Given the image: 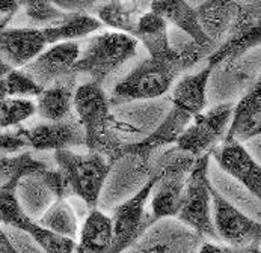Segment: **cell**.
Segmentation results:
<instances>
[{
  "instance_id": "1",
  "label": "cell",
  "mask_w": 261,
  "mask_h": 253,
  "mask_svg": "<svg viewBox=\"0 0 261 253\" xmlns=\"http://www.w3.org/2000/svg\"><path fill=\"white\" fill-rule=\"evenodd\" d=\"M205 51L207 48L192 42L185 47H172L169 53L159 58L148 56L113 86L109 94L112 106L163 97Z\"/></svg>"
},
{
  "instance_id": "2",
  "label": "cell",
  "mask_w": 261,
  "mask_h": 253,
  "mask_svg": "<svg viewBox=\"0 0 261 253\" xmlns=\"http://www.w3.org/2000/svg\"><path fill=\"white\" fill-rule=\"evenodd\" d=\"M112 103L103 85L86 80L77 85L73 111L85 133V148L106 154L113 163L122 157L118 136L113 131Z\"/></svg>"
},
{
  "instance_id": "3",
  "label": "cell",
  "mask_w": 261,
  "mask_h": 253,
  "mask_svg": "<svg viewBox=\"0 0 261 253\" xmlns=\"http://www.w3.org/2000/svg\"><path fill=\"white\" fill-rule=\"evenodd\" d=\"M55 166L64 174L70 198L79 199L89 210L97 207L113 161L97 151L61 149L53 152Z\"/></svg>"
},
{
  "instance_id": "4",
  "label": "cell",
  "mask_w": 261,
  "mask_h": 253,
  "mask_svg": "<svg viewBox=\"0 0 261 253\" xmlns=\"http://www.w3.org/2000/svg\"><path fill=\"white\" fill-rule=\"evenodd\" d=\"M138 47L139 41L128 34L118 31L95 32L86 36L85 45H80L74 72L103 85L113 72L136 56Z\"/></svg>"
},
{
  "instance_id": "5",
  "label": "cell",
  "mask_w": 261,
  "mask_h": 253,
  "mask_svg": "<svg viewBox=\"0 0 261 253\" xmlns=\"http://www.w3.org/2000/svg\"><path fill=\"white\" fill-rule=\"evenodd\" d=\"M212 154L205 152L196 157L181 196L177 218L208 240H219L213 221L212 182L208 180V164Z\"/></svg>"
},
{
  "instance_id": "6",
  "label": "cell",
  "mask_w": 261,
  "mask_h": 253,
  "mask_svg": "<svg viewBox=\"0 0 261 253\" xmlns=\"http://www.w3.org/2000/svg\"><path fill=\"white\" fill-rule=\"evenodd\" d=\"M195 160L196 157L178 148L160 158L154 171L157 181L149 198V213L154 220L177 216L186 180Z\"/></svg>"
},
{
  "instance_id": "7",
  "label": "cell",
  "mask_w": 261,
  "mask_h": 253,
  "mask_svg": "<svg viewBox=\"0 0 261 253\" xmlns=\"http://www.w3.org/2000/svg\"><path fill=\"white\" fill-rule=\"evenodd\" d=\"M18 178L9 181L0 187V224L29 235L34 240V243H37L39 250L42 252H75L74 240L53 234L51 231L45 229L42 224L38 223V220L32 218L23 210L15 194V184Z\"/></svg>"
},
{
  "instance_id": "8",
  "label": "cell",
  "mask_w": 261,
  "mask_h": 253,
  "mask_svg": "<svg viewBox=\"0 0 261 253\" xmlns=\"http://www.w3.org/2000/svg\"><path fill=\"white\" fill-rule=\"evenodd\" d=\"M213 221L218 238L236 252H252L261 244V223L248 217L212 185Z\"/></svg>"
},
{
  "instance_id": "9",
  "label": "cell",
  "mask_w": 261,
  "mask_h": 253,
  "mask_svg": "<svg viewBox=\"0 0 261 253\" xmlns=\"http://www.w3.org/2000/svg\"><path fill=\"white\" fill-rule=\"evenodd\" d=\"M157 181V174L152 172L148 181L128 199L115 207L112 211L113 237L112 252L130 250V247L138 241V238L147 231L149 224L155 221L151 213L147 211V205Z\"/></svg>"
},
{
  "instance_id": "10",
  "label": "cell",
  "mask_w": 261,
  "mask_h": 253,
  "mask_svg": "<svg viewBox=\"0 0 261 253\" xmlns=\"http://www.w3.org/2000/svg\"><path fill=\"white\" fill-rule=\"evenodd\" d=\"M234 104L224 103L198 113L180 134L175 146L193 157L210 152L226 136L232 119Z\"/></svg>"
},
{
  "instance_id": "11",
  "label": "cell",
  "mask_w": 261,
  "mask_h": 253,
  "mask_svg": "<svg viewBox=\"0 0 261 253\" xmlns=\"http://www.w3.org/2000/svg\"><path fill=\"white\" fill-rule=\"evenodd\" d=\"M261 45V5L239 8L229 26L228 38L207 58L213 70L225 62H234L246 51Z\"/></svg>"
},
{
  "instance_id": "12",
  "label": "cell",
  "mask_w": 261,
  "mask_h": 253,
  "mask_svg": "<svg viewBox=\"0 0 261 253\" xmlns=\"http://www.w3.org/2000/svg\"><path fill=\"white\" fill-rule=\"evenodd\" d=\"M204 237L177 217L152 221L130 247L132 252H198Z\"/></svg>"
},
{
  "instance_id": "13",
  "label": "cell",
  "mask_w": 261,
  "mask_h": 253,
  "mask_svg": "<svg viewBox=\"0 0 261 253\" xmlns=\"http://www.w3.org/2000/svg\"><path fill=\"white\" fill-rule=\"evenodd\" d=\"M17 131L24 139L28 149L55 152L61 149L85 146V133L74 113L59 121H42L35 125L18 127Z\"/></svg>"
},
{
  "instance_id": "14",
  "label": "cell",
  "mask_w": 261,
  "mask_h": 253,
  "mask_svg": "<svg viewBox=\"0 0 261 253\" xmlns=\"http://www.w3.org/2000/svg\"><path fill=\"white\" fill-rule=\"evenodd\" d=\"M80 56V44L77 41H64L47 45L29 64L21 67L42 88L77 75L74 65Z\"/></svg>"
},
{
  "instance_id": "15",
  "label": "cell",
  "mask_w": 261,
  "mask_h": 253,
  "mask_svg": "<svg viewBox=\"0 0 261 253\" xmlns=\"http://www.w3.org/2000/svg\"><path fill=\"white\" fill-rule=\"evenodd\" d=\"M218 166L261 202V164L239 140L224 139L212 151Z\"/></svg>"
},
{
  "instance_id": "16",
  "label": "cell",
  "mask_w": 261,
  "mask_h": 253,
  "mask_svg": "<svg viewBox=\"0 0 261 253\" xmlns=\"http://www.w3.org/2000/svg\"><path fill=\"white\" fill-rule=\"evenodd\" d=\"M50 45L45 27H3L0 29V59L21 68Z\"/></svg>"
},
{
  "instance_id": "17",
  "label": "cell",
  "mask_w": 261,
  "mask_h": 253,
  "mask_svg": "<svg viewBox=\"0 0 261 253\" xmlns=\"http://www.w3.org/2000/svg\"><path fill=\"white\" fill-rule=\"evenodd\" d=\"M148 8L159 14L168 24L185 32L196 45L207 50L213 45V39L207 35L201 24L196 6L189 0H151Z\"/></svg>"
},
{
  "instance_id": "18",
  "label": "cell",
  "mask_w": 261,
  "mask_h": 253,
  "mask_svg": "<svg viewBox=\"0 0 261 253\" xmlns=\"http://www.w3.org/2000/svg\"><path fill=\"white\" fill-rule=\"evenodd\" d=\"M261 134V75L249 92L234 104L232 119L225 139L245 142Z\"/></svg>"
},
{
  "instance_id": "19",
  "label": "cell",
  "mask_w": 261,
  "mask_h": 253,
  "mask_svg": "<svg viewBox=\"0 0 261 253\" xmlns=\"http://www.w3.org/2000/svg\"><path fill=\"white\" fill-rule=\"evenodd\" d=\"M113 229L112 217L100 211L97 207L89 208L80 223L75 240V252L106 253L112 252Z\"/></svg>"
},
{
  "instance_id": "20",
  "label": "cell",
  "mask_w": 261,
  "mask_h": 253,
  "mask_svg": "<svg viewBox=\"0 0 261 253\" xmlns=\"http://www.w3.org/2000/svg\"><path fill=\"white\" fill-rule=\"evenodd\" d=\"M77 75L67 77L45 86L35 98L37 116L42 121H59L73 111V100L77 88Z\"/></svg>"
},
{
  "instance_id": "21",
  "label": "cell",
  "mask_w": 261,
  "mask_h": 253,
  "mask_svg": "<svg viewBox=\"0 0 261 253\" xmlns=\"http://www.w3.org/2000/svg\"><path fill=\"white\" fill-rule=\"evenodd\" d=\"M45 167L21 175L15 184V194L20 205L35 220L42 216V213L53 204L55 199H58L47 180L44 178L42 172Z\"/></svg>"
},
{
  "instance_id": "22",
  "label": "cell",
  "mask_w": 261,
  "mask_h": 253,
  "mask_svg": "<svg viewBox=\"0 0 261 253\" xmlns=\"http://www.w3.org/2000/svg\"><path fill=\"white\" fill-rule=\"evenodd\" d=\"M147 9L141 0H106L95 8V17L111 31L135 36L139 17Z\"/></svg>"
},
{
  "instance_id": "23",
  "label": "cell",
  "mask_w": 261,
  "mask_h": 253,
  "mask_svg": "<svg viewBox=\"0 0 261 253\" xmlns=\"http://www.w3.org/2000/svg\"><path fill=\"white\" fill-rule=\"evenodd\" d=\"M50 45L64 41H79L103 29V23L89 12H68L61 21L44 26Z\"/></svg>"
},
{
  "instance_id": "24",
  "label": "cell",
  "mask_w": 261,
  "mask_h": 253,
  "mask_svg": "<svg viewBox=\"0 0 261 253\" xmlns=\"http://www.w3.org/2000/svg\"><path fill=\"white\" fill-rule=\"evenodd\" d=\"M135 38L144 45L148 56L152 58L163 56L174 47L169 41L168 23L149 8L139 17Z\"/></svg>"
},
{
  "instance_id": "25",
  "label": "cell",
  "mask_w": 261,
  "mask_h": 253,
  "mask_svg": "<svg viewBox=\"0 0 261 253\" xmlns=\"http://www.w3.org/2000/svg\"><path fill=\"white\" fill-rule=\"evenodd\" d=\"M38 223L56 235L77 240L80 214L75 211L73 198H58L38 218Z\"/></svg>"
},
{
  "instance_id": "26",
  "label": "cell",
  "mask_w": 261,
  "mask_h": 253,
  "mask_svg": "<svg viewBox=\"0 0 261 253\" xmlns=\"http://www.w3.org/2000/svg\"><path fill=\"white\" fill-rule=\"evenodd\" d=\"M196 9L204 31L215 39L229 29L239 8L231 0H204Z\"/></svg>"
},
{
  "instance_id": "27",
  "label": "cell",
  "mask_w": 261,
  "mask_h": 253,
  "mask_svg": "<svg viewBox=\"0 0 261 253\" xmlns=\"http://www.w3.org/2000/svg\"><path fill=\"white\" fill-rule=\"evenodd\" d=\"M45 166L48 164L35 158L28 149L20 152H0V187L28 172L42 169Z\"/></svg>"
},
{
  "instance_id": "28",
  "label": "cell",
  "mask_w": 261,
  "mask_h": 253,
  "mask_svg": "<svg viewBox=\"0 0 261 253\" xmlns=\"http://www.w3.org/2000/svg\"><path fill=\"white\" fill-rule=\"evenodd\" d=\"M37 115L34 98L5 97L0 100V131H9L21 127Z\"/></svg>"
},
{
  "instance_id": "29",
  "label": "cell",
  "mask_w": 261,
  "mask_h": 253,
  "mask_svg": "<svg viewBox=\"0 0 261 253\" xmlns=\"http://www.w3.org/2000/svg\"><path fill=\"white\" fill-rule=\"evenodd\" d=\"M21 11H24L29 21L37 27L55 24L68 14L50 0H21Z\"/></svg>"
},
{
  "instance_id": "30",
  "label": "cell",
  "mask_w": 261,
  "mask_h": 253,
  "mask_svg": "<svg viewBox=\"0 0 261 253\" xmlns=\"http://www.w3.org/2000/svg\"><path fill=\"white\" fill-rule=\"evenodd\" d=\"M6 94L8 97H20V98H37L44 89L37 83L29 72L23 68H12L6 75Z\"/></svg>"
},
{
  "instance_id": "31",
  "label": "cell",
  "mask_w": 261,
  "mask_h": 253,
  "mask_svg": "<svg viewBox=\"0 0 261 253\" xmlns=\"http://www.w3.org/2000/svg\"><path fill=\"white\" fill-rule=\"evenodd\" d=\"M28 149L24 139L15 130L0 131V152H20Z\"/></svg>"
},
{
  "instance_id": "32",
  "label": "cell",
  "mask_w": 261,
  "mask_h": 253,
  "mask_svg": "<svg viewBox=\"0 0 261 253\" xmlns=\"http://www.w3.org/2000/svg\"><path fill=\"white\" fill-rule=\"evenodd\" d=\"M50 2L65 12H89L91 9L95 11V8L106 0H50Z\"/></svg>"
},
{
  "instance_id": "33",
  "label": "cell",
  "mask_w": 261,
  "mask_h": 253,
  "mask_svg": "<svg viewBox=\"0 0 261 253\" xmlns=\"http://www.w3.org/2000/svg\"><path fill=\"white\" fill-rule=\"evenodd\" d=\"M21 8V0H0V29L8 27Z\"/></svg>"
},
{
  "instance_id": "34",
  "label": "cell",
  "mask_w": 261,
  "mask_h": 253,
  "mask_svg": "<svg viewBox=\"0 0 261 253\" xmlns=\"http://www.w3.org/2000/svg\"><path fill=\"white\" fill-rule=\"evenodd\" d=\"M18 252L14 241L8 235V232L0 224V253H15Z\"/></svg>"
},
{
  "instance_id": "35",
  "label": "cell",
  "mask_w": 261,
  "mask_h": 253,
  "mask_svg": "<svg viewBox=\"0 0 261 253\" xmlns=\"http://www.w3.org/2000/svg\"><path fill=\"white\" fill-rule=\"evenodd\" d=\"M12 68H15V67H12V65H9L8 62H5L3 59H0V100H3L5 97H8V94H6V75H8V72L11 71Z\"/></svg>"
}]
</instances>
